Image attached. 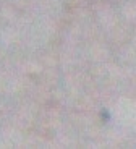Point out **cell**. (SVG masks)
Wrapping results in <instances>:
<instances>
[]
</instances>
